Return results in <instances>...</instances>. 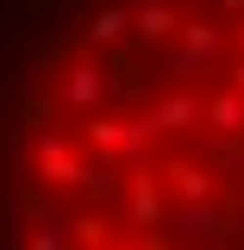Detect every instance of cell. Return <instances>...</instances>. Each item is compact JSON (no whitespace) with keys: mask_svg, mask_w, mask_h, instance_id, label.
<instances>
[{"mask_svg":"<svg viewBox=\"0 0 244 250\" xmlns=\"http://www.w3.org/2000/svg\"><path fill=\"white\" fill-rule=\"evenodd\" d=\"M0 250H244V0H0Z\"/></svg>","mask_w":244,"mask_h":250,"instance_id":"obj_1","label":"cell"}]
</instances>
